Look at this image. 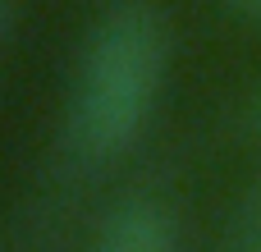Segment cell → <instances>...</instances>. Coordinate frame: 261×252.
Returning <instances> with one entry per match:
<instances>
[{"label":"cell","instance_id":"3957f363","mask_svg":"<svg viewBox=\"0 0 261 252\" xmlns=\"http://www.w3.org/2000/svg\"><path fill=\"white\" fill-rule=\"evenodd\" d=\"M229 252H261V184L243 197L229 225Z\"/></svg>","mask_w":261,"mask_h":252},{"label":"cell","instance_id":"8992f818","mask_svg":"<svg viewBox=\"0 0 261 252\" xmlns=\"http://www.w3.org/2000/svg\"><path fill=\"white\" fill-rule=\"evenodd\" d=\"M252 129L261 133V92H257V101H252Z\"/></svg>","mask_w":261,"mask_h":252},{"label":"cell","instance_id":"5b68a950","mask_svg":"<svg viewBox=\"0 0 261 252\" xmlns=\"http://www.w3.org/2000/svg\"><path fill=\"white\" fill-rule=\"evenodd\" d=\"M9 9H14V0H0V41H5V28H9Z\"/></svg>","mask_w":261,"mask_h":252},{"label":"cell","instance_id":"7a4b0ae2","mask_svg":"<svg viewBox=\"0 0 261 252\" xmlns=\"http://www.w3.org/2000/svg\"><path fill=\"white\" fill-rule=\"evenodd\" d=\"M96 252H179V234L165 207L156 202H124L106 216Z\"/></svg>","mask_w":261,"mask_h":252},{"label":"cell","instance_id":"277c9868","mask_svg":"<svg viewBox=\"0 0 261 252\" xmlns=\"http://www.w3.org/2000/svg\"><path fill=\"white\" fill-rule=\"evenodd\" d=\"M234 14H243V18H252V23H261V0H225Z\"/></svg>","mask_w":261,"mask_h":252},{"label":"cell","instance_id":"6da1fadb","mask_svg":"<svg viewBox=\"0 0 261 252\" xmlns=\"http://www.w3.org/2000/svg\"><path fill=\"white\" fill-rule=\"evenodd\" d=\"M165 83V28L151 5L124 0L115 5L87 37L73 110H69V138L87 161L124 156L161 96Z\"/></svg>","mask_w":261,"mask_h":252}]
</instances>
